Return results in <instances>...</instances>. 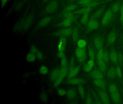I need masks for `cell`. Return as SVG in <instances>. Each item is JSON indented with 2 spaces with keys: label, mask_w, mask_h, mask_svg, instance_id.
<instances>
[{
  "label": "cell",
  "mask_w": 123,
  "mask_h": 104,
  "mask_svg": "<svg viewBox=\"0 0 123 104\" xmlns=\"http://www.w3.org/2000/svg\"><path fill=\"white\" fill-rule=\"evenodd\" d=\"M75 54L78 60L80 63H83L86 58V51L85 48L78 47L75 51Z\"/></svg>",
  "instance_id": "6da1fadb"
},
{
  "label": "cell",
  "mask_w": 123,
  "mask_h": 104,
  "mask_svg": "<svg viewBox=\"0 0 123 104\" xmlns=\"http://www.w3.org/2000/svg\"><path fill=\"white\" fill-rule=\"evenodd\" d=\"M113 12L111 9H109L106 12L102 19L101 24L104 26L108 25L112 20L113 17Z\"/></svg>",
  "instance_id": "7a4b0ae2"
},
{
  "label": "cell",
  "mask_w": 123,
  "mask_h": 104,
  "mask_svg": "<svg viewBox=\"0 0 123 104\" xmlns=\"http://www.w3.org/2000/svg\"><path fill=\"white\" fill-rule=\"evenodd\" d=\"M98 92L102 103L105 104L110 103L109 98L105 90L101 89H98Z\"/></svg>",
  "instance_id": "3957f363"
},
{
  "label": "cell",
  "mask_w": 123,
  "mask_h": 104,
  "mask_svg": "<svg viewBox=\"0 0 123 104\" xmlns=\"http://www.w3.org/2000/svg\"><path fill=\"white\" fill-rule=\"evenodd\" d=\"M86 81L83 79L80 78H69L67 81V83L70 84L76 85V84H83L86 83Z\"/></svg>",
  "instance_id": "277c9868"
},
{
  "label": "cell",
  "mask_w": 123,
  "mask_h": 104,
  "mask_svg": "<svg viewBox=\"0 0 123 104\" xmlns=\"http://www.w3.org/2000/svg\"><path fill=\"white\" fill-rule=\"evenodd\" d=\"M67 44V40L64 36H61L60 39L58 49L59 52H64Z\"/></svg>",
  "instance_id": "5b68a950"
},
{
  "label": "cell",
  "mask_w": 123,
  "mask_h": 104,
  "mask_svg": "<svg viewBox=\"0 0 123 104\" xmlns=\"http://www.w3.org/2000/svg\"><path fill=\"white\" fill-rule=\"evenodd\" d=\"M72 30L71 28H65L56 32V34L57 36L67 37L72 34Z\"/></svg>",
  "instance_id": "8992f818"
},
{
  "label": "cell",
  "mask_w": 123,
  "mask_h": 104,
  "mask_svg": "<svg viewBox=\"0 0 123 104\" xmlns=\"http://www.w3.org/2000/svg\"><path fill=\"white\" fill-rule=\"evenodd\" d=\"M93 82L95 85L99 89L105 90L106 88V84L105 81L103 79H93Z\"/></svg>",
  "instance_id": "52a82bcc"
},
{
  "label": "cell",
  "mask_w": 123,
  "mask_h": 104,
  "mask_svg": "<svg viewBox=\"0 0 123 104\" xmlns=\"http://www.w3.org/2000/svg\"><path fill=\"white\" fill-rule=\"evenodd\" d=\"M80 69V66L78 65L75 66L73 68L69 71L68 73V79L75 77L79 73Z\"/></svg>",
  "instance_id": "ba28073f"
},
{
  "label": "cell",
  "mask_w": 123,
  "mask_h": 104,
  "mask_svg": "<svg viewBox=\"0 0 123 104\" xmlns=\"http://www.w3.org/2000/svg\"><path fill=\"white\" fill-rule=\"evenodd\" d=\"M91 77L93 79H103L104 76L100 70L95 69L92 71L90 74Z\"/></svg>",
  "instance_id": "9c48e42d"
},
{
  "label": "cell",
  "mask_w": 123,
  "mask_h": 104,
  "mask_svg": "<svg viewBox=\"0 0 123 104\" xmlns=\"http://www.w3.org/2000/svg\"><path fill=\"white\" fill-rule=\"evenodd\" d=\"M98 26L99 23L96 20L90 19L87 24L88 28L90 30L96 29Z\"/></svg>",
  "instance_id": "30bf717a"
},
{
  "label": "cell",
  "mask_w": 123,
  "mask_h": 104,
  "mask_svg": "<svg viewBox=\"0 0 123 104\" xmlns=\"http://www.w3.org/2000/svg\"><path fill=\"white\" fill-rule=\"evenodd\" d=\"M58 6V3L57 1H52L47 6L46 11L49 13L54 12L57 9Z\"/></svg>",
  "instance_id": "8fae6325"
},
{
  "label": "cell",
  "mask_w": 123,
  "mask_h": 104,
  "mask_svg": "<svg viewBox=\"0 0 123 104\" xmlns=\"http://www.w3.org/2000/svg\"><path fill=\"white\" fill-rule=\"evenodd\" d=\"M112 100L116 104L120 103L121 102V95L118 91L111 93Z\"/></svg>",
  "instance_id": "7c38bea8"
},
{
  "label": "cell",
  "mask_w": 123,
  "mask_h": 104,
  "mask_svg": "<svg viewBox=\"0 0 123 104\" xmlns=\"http://www.w3.org/2000/svg\"><path fill=\"white\" fill-rule=\"evenodd\" d=\"M109 57L112 63L115 65H117L118 63V53L114 49L111 50L109 53Z\"/></svg>",
  "instance_id": "4fadbf2b"
},
{
  "label": "cell",
  "mask_w": 123,
  "mask_h": 104,
  "mask_svg": "<svg viewBox=\"0 0 123 104\" xmlns=\"http://www.w3.org/2000/svg\"><path fill=\"white\" fill-rule=\"evenodd\" d=\"M93 44L96 49H99L102 48L103 40L102 38L98 36H96L93 39Z\"/></svg>",
  "instance_id": "5bb4252c"
},
{
  "label": "cell",
  "mask_w": 123,
  "mask_h": 104,
  "mask_svg": "<svg viewBox=\"0 0 123 104\" xmlns=\"http://www.w3.org/2000/svg\"><path fill=\"white\" fill-rule=\"evenodd\" d=\"M61 69L56 68L52 70L50 74V79L52 81H55L59 76Z\"/></svg>",
  "instance_id": "9a60e30c"
},
{
  "label": "cell",
  "mask_w": 123,
  "mask_h": 104,
  "mask_svg": "<svg viewBox=\"0 0 123 104\" xmlns=\"http://www.w3.org/2000/svg\"><path fill=\"white\" fill-rule=\"evenodd\" d=\"M117 35L116 32L115 31H112L108 35V38H107V41H108V43L109 44H113L117 39Z\"/></svg>",
  "instance_id": "2e32d148"
},
{
  "label": "cell",
  "mask_w": 123,
  "mask_h": 104,
  "mask_svg": "<svg viewBox=\"0 0 123 104\" xmlns=\"http://www.w3.org/2000/svg\"><path fill=\"white\" fill-rule=\"evenodd\" d=\"M104 10H105V8L104 7H102L100 8L91 16L90 19L96 20L98 19L102 15Z\"/></svg>",
  "instance_id": "e0dca14e"
},
{
  "label": "cell",
  "mask_w": 123,
  "mask_h": 104,
  "mask_svg": "<svg viewBox=\"0 0 123 104\" xmlns=\"http://www.w3.org/2000/svg\"><path fill=\"white\" fill-rule=\"evenodd\" d=\"M72 35L73 41L74 43L77 42L79 38V31L78 28L74 27L73 30Z\"/></svg>",
  "instance_id": "ac0fdd59"
},
{
  "label": "cell",
  "mask_w": 123,
  "mask_h": 104,
  "mask_svg": "<svg viewBox=\"0 0 123 104\" xmlns=\"http://www.w3.org/2000/svg\"><path fill=\"white\" fill-rule=\"evenodd\" d=\"M116 75V70L114 67H111L107 72V76L109 78H114Z\"/></svg>",
  "instance_id": "d6986e66"
},
{
  "label": "cell",
  "mask_w": 123,
  "mask_h": 104,
  "mask_svg": "<svg viewBox=\"0 0 123 104\" xmlns=\"http://www.w3.org/2000/svg\"><path fill=\"white\" fill-rule=\"evenodd\" d=\"M66 95L68 99L70 100L73 99L76 97V91L74 89H69L67 91Z\"/></svg>",
  "instance_id": "ffe728a7"
},
{
  "label": "cell",
  "mask_w": 123,
  "mask_h": 104,
  "mask_svg": "<svg viewBox=\"0 0 123 104\" xmlns=\"http://www.w3.org/2000/svg\"><path fill=\"white\" fill-rule=\"evenodd\" d=\"M121 4L120 2H117L113 4L111 6V9L113 13L115 14L117 13L120 10L121 8Z\"/></svg>",
  "instance_id": "44dd1931"
},
{
  "label": "cell",
  "mask_w": 123,
  "mask_h": 104,
  "mask_svg": "<svg viewBox=\"0 0 123 104\" xmlns=\"http://www.w3.org/2000/svg\"><path fill=\"white\" fill-rule=\"evenodd\" d=\"M98 64L99 69L102 72H104L106 70V63L104 61L103 59L98 60Z\"/></svg>",
  "instance_id": "7402d4cb"
},
{
  "label": "cell",
  "mask_w": 123,
  "mask_h": 104,
  "mask_svg": "<svg viewBox=\"0 0 123 104\" xmlns=\"http://www.w3.org/2000/svg\"><path fill=\"white\" fill-rule=\"evenodd\" d=\"M93 8L89 7H85L75 12V13L78 14H84L86 13H89L92 9Z\"/></svg>",
  "instance_id": "603a6c76"
},
{
  "label": "cell",
  "mask_w": 123,
  "mask_h": 104,
  "mask_svg": "<svg viewBox=\"0 0 123 104\" xmlns=\"http://www.w3.org/2000/svg\"><path fill=\"white\" fill-rule=\"evenodd\" d=\"M36 55L35 53L30 52L27 54L26 56V60L28 62H33L36 60Z\"/></svg>",
  "instance_id": "cb8c5ba5"
},
{
  "label": "cell",
  "mask_w": 123,
  "mask_h": 104,
  "mask_svg": "<svg viewBox=\"0 0 123 104\" xmlns=\"http://www.w3.org/2000/svg\"><path fill=\"white\" fill-rule=\"evenodd\" d=\"M78 92L80 95V97L82 99H85V89L82 84H79L78 86Z\"/></svg>",
  "instance_id": "d4e9b609"
},
{
  "label": "cell",
  "mask_w": 123,
  "mask_h": 104,
  "mask_svg": "<svg viewBox=\"0 0 123 104\" xmlns=\"http://www.w3.org/2000/svg\"><path fill=\"white\" fill-rule=\"evenodd\" d=\"M51 20V18L49 17H44L41 20L39 23V25L41 26H44L49 24Z\"/></svg>",
  "instance_id": "484cf974"
},
{
  "label": "cell",
  "mask_w": 123,
  "mask_h": 104,
  "mask_svg": "<svg viewBox=\"0 0 123 104\" xmlns=\"http://www.w3.org/2000/svg\"><path fill=\"white\" fill-rule=\"evenodd\" d=\"M72 21L69 19H66L62 22L59 24L60 26L63 27H67L69 26L72 24Z\"/></svg>",
  "instance_id": "4316f807"
},
{
  "label": "cell",
  "mask_w": 123,
  "mask_h": 104,
  "mask_svg": "<svg viewBox=\"0 0 123 104\" xmlns=\"http://www.w3.org/2000/svg\"><path fill=\"white\" fill-rule=\"evenodd\" d=\"M69 68L68 66L65 68H61L59 76L64 78L68 73Z\"/></svg>",
  "instance_id": "83f0119b"
},
{
  "label": "cell",
  "mask_w": 123,
  "mask_h": 104,
  "mask_svg": "<svg viewBox=\"0 0 123 104\" xmlns=\"http://www.w3.org/2000/svg\"><path fill=\"white\" fill-rule=\"evenodd\" d=\"M88 53L89 57L91 60H94L95 58V54L93 49L91 46H89L88 48Z\"/></svg>",
  "instance_id": "f1b7e54d"
},
{
  "label": "cell",
  "mask_w": 123,
  "mask_h": 104,
  "mask_svg": "<svg viewBox=\"0 0 123 104\" xmlns=\"http://www.w3.org/2000/svg\"><path fill=\"white\" fill-rule=\"evenodd\" d=\"M109 90L110 93L118 91L117 85L114 83H111L109 86Z\"/></svg>",
  "instance_id": "f546056e"
},
{
  "label": "cell",
  "mask_w": 123,
  "mask_h": 104,
  "mask_svg": "<svg viewBox=\"0 0 123 104\" xmlns=\"http://www.w3.org/2000/svg\"><path fill=\"white\" fill-rule=\"evenodd\" d=\"M40 99L43 103H46L48 102L49 98L46 93L45 92H42L40 95Z\"/></svg>",
  "instance_id": "4dcf8cb0"
},
{
  "label": "cell",
  "mask_w": 123,
  "mask_h": 104,
  "mask_svg": "<svg viewBox=\"0 0 123 104\" xmlns=\"http://www.w3.org/2000/svg\"><path fill=\"white\" fill-rule=\"evenodd\" d=\"M88 13H86L83 14L80 20V22L83 25H85L87 23L88 19Z\"/></svg>",
  "instance_id": "1f68e13d"
},
{
  "label": "cell",
  "mask_w": 123,
  "mask_h": 104,
  "mask_svg": "<svg viewBox=\"0 0 123 104\" xmlns=\"http://www.w3.org/2000/svg\"><path fill=\"white\" fill-rule=\"evenodd\" d=\"M93 1H95L93 0H79L78 1L77 3L82 6H85L88 4Z\"/></svg>",
  "instance_id": "d6a6232c"
},
{
  "label": "cell",
  "mask_w": 123,
  "mask_h": 104,
  "mask_svg": "<svg viewBox=\"0 0 123 104\" xmlns=\"http://www.w3.org/2000/svg\"><path fill=\"white\" fill-rule=\"evenodd\" d=\"M68 60L67 56H65V57L62 58L61 61V66L62 68H65L68 67Z\"/></svg>",
  "instance_id": "836d02e7"
},
{
  "label": "cell",
  "mask_w": 123,
  "mask_h": 104,
  "mask_svg": "<svg viewBox=\"0 0 123 104\" xmlns=\"http://www.w3.org/2000/svg\"><path fill=\"white\" fill-rule=\"evenodd\" d=\"M86 42L83 39H80L77 42V45L78 47L84 48L86 45Z\"/></svg>",
  "instance_id": "e575fe53"
},
{
  "label": "cell",
  "mask_w": 123,
  "mask_h": 104,
  "mask_svg": "<svg viewBox=\"0 0 123 104\" xmlns=\"http://www.w3.org/2000/svg\"><path fill=\"white\" fill-rule=\"evenodd\" d=\"M40 73L43 75H45L48 73L49 70L47 67L46 66L42 65L40 67L39 70Z\"/></svg>",
  "instance_id": "d590c367"
},
{
  "label": "cell",
  "mask_w": 123,
  "mask_h": 104,
  "mask_svg": "<svg viewBox=\"0 0 123 104\" xmlns=\"http://www.w3.org/2000/svg\"><path fill=\"white\" fill-rule=\"evenodd\" d=\"M110 58L109 54L106 50L104 51L103 55V59L106 63H108Z\"/></svg>",
  "instance_id": "8d00e7d4"
},
{
  "label": "cell",
  "mask_w": 123,
  "mask_h": 104,
  "mask_svg": "<svg viewBox=\"0 0 123 104\" xmlns=\"http://www.w3.org/2000/svg\"><path fill=\"white\" fill-rule=\"evenodd\" d=\"M64 79L62 77L59 76V77L55 81L54 84V86L55 87H57L59 86L62 82V81H63Z\"/></svg>",
  "instance_id": "74e56055"
},
{
  "label": "cell",
  "mask_w": 123,
  "mask_h": 104,
  "mask_svg": "<svg viewBox=\"0 0 123 104\" xmlns=\"http://www.w3.org/2000/svg\"><path fill=\"white\" fill-rule=\"evenodd\" d=\"M118 63L119 64L120 66L123 65V55L121 52H119L118 53Z\"/></svg>",
  "instance_id": "f35d334b"
},
{
  "label": "cell",
  "mask_w": 123,
  "mask_h": 104,
  "mask_svg": "<svg viewBox=\"0 0 123 104\" xmlns=\"http://www.w3.org/2000/svg\"><path fill=\"white\" fill-rule=\"evenodd\" d=\"M103 2H99L98 1H93L86 5L85 7H89L93 8V7L102 3Z\"/></svg>",
  "instance_id": "ab89813d"
},
{
  "label": "cell",
  "mask_w": 123,
  "mask_h": 104,
  "mask_svg": "<svg viewBox=\"0 0 123 104\" xmlns=\"http://www.w3.org/2000/svg\"><path fill=\"white\" fill-rule=\"evenodd\" d=\"M92 93L93 96V98H94L96 103H98V104H101V103H102L100 99L98 97V96L97 95L96 92L93 91H92Z\"/></svg>",
  "instance_id": "60d3db41"
},
{
  "label": "cell",
  "mask_w": 123,
  "mask_h": 104,
  "mask_svg": "<svg viewBox=\"0 0 123 104\" xmlns=\"http://www.w3.org/2000/svg\"><path fill=\"white\" fill-rule=\"evenodd\" d=\"M75 60L74 57V56H73L71 58L70 60V61L69 66L68 67L69 71L75 67Z\"/></svg>",
  "instance_id": "b9f144b4"
},
{
  "label": "cell",
  "mask_w": 123,
  "mask_h": 104,
  "mask_svg": "<svg viewBox=\"0 0 123 104\" xmlns=\"http://www.w3.org/2000/svg\"><path fill=\"white\" fill-rule=\"evenodd\" d=\"M86 104H92L93 103V101L91 97V94L90 93L87 94L86 96Z\"/></svg>",
  "instance_id": "7bdbcfd3"
},
{
  "label": "cell",
  "mask_w": 123,
  "mask_h": 104,
  "mask_svg": "<svg viewBox=\"0 0 123 104\" xmlns=\"http://www.w3.org/2000/svg\"><path fill=\"white\" fill-rule=\"evenodd\" d=\"M64 16L66 19H69L72 21L74 19V14L71 12H68L65 14Z\"/></svg>",
  "instance_id": "ee69618b"
},
{
  "label": "cell",
  "mask_w": 123,
  "mask_h": 104,
  "mask_svg": "<svg viewBox=\"0 0 123 104\" xmlns=\"http://www.w3.org/2000/svg\"><path fill=\"white\" fill-rule=\"evenodd\" d=\"M77 8V6L76 5H74V4H72V5H70L67 6L65 9V10L66 11L70 12L72 11L75 10Z\"/></svg>",
  "instance_id": "f6af8a7d"
},
{
  "label": "cell",
  "mask_w": 123,
  "mask_h": 104,
  "mask_svg": "<svg viewBox=\"0 0 123 104\" xmlns=\"http://www.w3.org/2000/svg\"><path fill=\"white\" fill-rule=\"evenodd\" d=\"M120 13H121V17L120 21L122 26H123V0L121 4V8H120Z\"/></svg>",
  "instance_id": "bcb514c9"
},
{
  "label": "cell",
  "mask_w": 123,
  "mask_h": 104,
  "mask_svg": "<svg viewBox=\"0 0 123 104\" xmlns=\"http://www.w3.org/2000/svg\"><path fill=\"white\" fill-rule=\"evenodd\" d=\"M104 50L103 47L99 49L98 54V60L103 59V55Z\"/></svg>",
  "instance_id": "7dc6e473"
},
{
  "label": "cell",
  "mask_w": 123,
  "mask_h": 104,
  "mask_svg": "<svg viewBox=\"0 0 123 104\" xmlns=\"http://www.w3.org/2000/svg\"><path fill=\"white\" fill-rule=\"evenodd\" d=\"M116 70L117 75L119 78H121L122 77V73L121 68L119 66H118L116 69Z\"/></svg>",
  "instance_id": "c3c4849f"
},
{
  "label": "cell",
  "mask_w": 123,
  "mask_h": 104,
  "mask_svg": "<svg viewBox=\"0 0 123 104\" xmlns=\"http://www.w3.org/2000/svg\"><path fill=\"white\" fill-rule=\"evenodd\" d=\"M57 93L60 96H63L66 94L67 91L64 89H60L58 90Z\"/></svg>",
  "instance_id": "681fc988"
},
{
  "label": "cell",
  "mask_w": 123,
  "mask_h": 104,
  "mask_svg": "<svg viewBox=\"0 0 123 104\" xmlns=\"http://www.w3.org/2000/svg\"><path fill=\"white\" fill-rule=\"evenodd\" d=\"M92 66L89 65L87 64L86 65H85L83 67V70L85 72H89L91 71V69L92 68Z\"/></svg>",
  "instance_id": "f907efd6"
},
{
  "label": "cell",
  "mask_w": 123,
  "mask_h": 104,
  "mask_svg": "<svg viewBox=\"0 0 123 104\" xmlns=\"http://www.w3.org/2000/svg\"><path fill=\"white\" fill-rule=\"evenodd\" d=\"M32 22V19L31 17H29L26 20L25 24V27L26 28H28L31 24Z\"/></svg>",
  "instance_id": "816d5d0a"
},
{
  "label": "cell",
  "mask_w": 123,
  "mask_h": 104,
  "mask_svg": "<svg viewBox=\"0 0 123 104\" xmlns=\"http://www.w3.org/2000/svg\"><path fill=\"white\" fill-rule=\"evenodd\" d=\"M36 57L39 60H42L43 58V53L40 51H38L36 53Z\"/></svg>",
  "instance_id": "f5cc1de1"
},
{
  "label": "cell",
  "mask_w": 123,
  "mask_h": 104,
  "mask_svg": "<svg viewBox=\"0 0 123 104\" xmlns=\"http://www.w3.org/2000/svg\"><path fill=\"white\" fill-rule=\"evenodd\" d=\"M31 52L34 53H36L38 52L37 48L35 46H32L30 49Z\"/></svg>",
  "instance_id": "db71d44e"
},
{
  "label": "cell",
  "mask_w": 123,
  "mask_h": 104,
  "mask_svg": "<svg viewBox=\"0 0 123 104\" xmlns=\"http://www.w3.org/2000/svg\"><path fill=\"white\" fill-rule=\"evenodd\" d=\"M57 56L60 58H62L65 56V54L64 52H59L57 54Z\"/></svg>",
  "instance_id": "11a10c76"
},
{
  "label": "cell",
  "mask_w": 123,
  "mask_h": 104,
  "mask_svg": "<svg viewBox=\"0 0 123 104\" xmlns=\"http://www.w3.org/2000/svg\"><path fill=\"white\" fill-rule=\"evenodd\" d=\"M87 64L88 65H89L92 66L93 67V66H94V61H93V60L90 59V60L88 61Z\"/></svg>",
  "instance_id": "9f6ffc18"
},
{
  "label": "cell",
  "mask_w": 123,
  "mask_h": 104,
  "mask_svg": "<svg viewBox=\"0 0 123 104\" xmlns=\"http://www.w3.org/2000/svg\"><path fill=\"white\" fill-rule=\"evenodd\" d=\"M8 0H3V5H5L7 3Z\"/></svg>",
  "instance_id": "6f0895ef"
},
{
  "label": "cell",
  "mask_w": 123,
  "mask_h": 104,
  "mask_svg": "<svg viewBox=\"0 0 123 104\" xmlns=\"http://www.w3.org/2000/svg\"><path fill=\"white\" fill-rule=\"evenodd\" d=\"M49 0H43L44 1V2H47Z\"/></svg>",
  "instance_id": "680465c9"
},
{
  "label": "cell",
  "mask_w": 123,
  "mask_h": 104,
  "mask_svg": "<svg viewBox=\"0 0 123 104\" xmlns=\"http://www.w3.org/2000/svg\"><path fill=\"white\" fill-rule=\"evenodd\" d=\"M93 0L95 1H100L101 0Z\"/></svg>",
  "instance_id": "91938a15"
},
{
  "label": "cell",
  "mask_w": 123,
  "mask_h": 104,
  "mask_svg": "<svg viewBox=\"0 0 123 104\" xmlns=\"http://www.w3.org/2000/svg\"><path fill=\"white\" fill-rule=\"evenodd\" d=\"M122 40H123V36H122Z\"/></svg>",
  "instance_id": "94428289"
},
{
  "label": "cell",
  "mask_w": 123,
  "mask_h": 104,
  "mask_svg": "<svg viewBox=\"0 0 123 104\" xmlns=\"http://www.w3.org/2000/svg\"><path fill=\"white\" fill-rule=\"evenodd\" d=\"M70 0L73 1V0Z\"/></svg>",
  "instance_id": "6125c7cd"
}]
</instances>
